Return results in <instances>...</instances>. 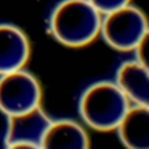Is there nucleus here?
I'll list each match as a JSON object with an SVG mask.
<instances>
[{
    "label": "nucleus",
    "mask_w": 149,
    "mask_h": 149,
    "mask_svg": "<svg viewBox=\"0 0 149 149\" xmlns=\"http://www.w3.org/2000/svg\"><path fill=\"white\" fill-rule=\"evenodd\" d=\"M115 84L129 102L148 105L149 73L147 65L136 59L123 62L116 70Z\"/></svg>",
    "instance_id": "8"
},
{
    "label": "nucleus",
    "mask_w": 149,
    "mask_h": 149,
    "mask_svg": "<svg viewBox=\"0 0 149 149\" xmlns=\"http://www.w3.org/2000/svg\"><path fill=\"white\" fill-rule=\"evenodd\" d=\"M29 51V41L19 27L0 23V74L22 69Z\"/></svg>",
    "instance_id": "6"
},
{
    "label": "nucleus",
    "mask_w": 149,
    "mask_h": 149,
    "mask_svg": "<svg viewBox=\"0 0 149 149\" xmlns=\"http://www.w3.org/2000/svg\"><path fill=\"white\" fill-rule=\"evenodd\" d=\"M105 42L120 51L134 50L139 42L148 35V23L144 14L132 5L105 14L100 30Z\"/></svg>",
    "instance_id": "3"
},
{
    "label": "nucleus",
    "mask_w": 149,
    "mask_h": 149,
    "mask_svg": "<svg viewBox=\"0 0 149 149\" xmlns=\"http://www.w3.org/2000/svg\"><path fill=\"white\" fill-rule=\"evenodd\" d=\"M121 143L130 149L149 148V108L148 105H129L115 128Z\"/></svg>",
    "instance_id": "7"
},
{
    "label": "nucleus",
    "mask_w": 149,
    "mask_h": 149,
    "mask_svg": "<svg viewBox=\"0 0 149 149\" xmlns=\"http://www.w3.org/2000/svg\"><path fill=\"white\" fill-rule=\"evenodd\" d=\"M41 88L36 78L23 69L0 74V111L7 115L26 113L40 106Z\"/></svg>",
    "instance_id": "4"
},
{
    "label": "nucleus",
    "mask_w": 149,
    "mask_h": 149,
    "mask_svg": "<svg viewBox=\"0 0 149 149\" xmlns=\"http://www.w3.org/2000/svg\"><path fill=\"white\" fill-rule=\"evenodd\" d=\"M88 147L85 129L70 119L51 120L41 142L43 149H85Z\"/></svg>",
    "instance_id": "9"
},
{
    "label": "nucleus",
    "mask_w": 149,
    "mask_h": 149,
    "mask_svg": "<svg viewBox=\"0 0 149 149\" xmlns=\"http://www.w3.org/2000/svg\"><path fill=\"white\" fill-rule=\"evenodd\" d=\"M101 14L87 0H62L49 16V31L62 44L83 47L100 30Z\"/></svg>",
    "instance_id": "1"
},
{
    "label": "nucleus",
    "mask_w": 149,
    "mask_h": 149,
    "mask_svg": "<svg viewBox=\"0 0 149 149\" xmlns=\"http://www.w3.org/2000/svg\"><path fill=\"white\" fill-rule=\"evenodd\" d=\"M100 14L105 15L129 3L130 0H87Z\"/></svg>",
    "instance_id": "10"
},
{
    "label": "nucleus",
    "mask_w": 149,
    "mask_h": 149,
    "mask_svg": "<svg viewBox=\"0 0 149 149\" xmlns=\"http://www.w3.org/2000/svg\"><path fill=\"white\" fill-rule=\"evenodd\" d=\"M50 121L40 106L26 113L8 116L5 146L7 148H41L42 137Z\"/></svg>",
    "instance_id": "5"
},
{
    "label": "nucleus",
    "mask_w": 149,
    "mask_h": 149,
    "mask_svg": "<svg viewBox=\"0 0 149 149\" xmlns=\"http://www.w3.org/2000/svg\"><path fill=\"white\" fill-rule=\"evenodd\" d=\"M129 105V100L115 83L101 80L91 84L81 93L78 112L91 128L108 132L116 128Z\"/></svg>",
    "instance_id": "2"
}]
</instances>
